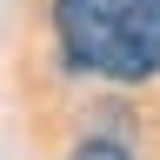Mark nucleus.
Returning <instances> with one entry per match:
<instances>
[{"instance_id": "obj_1", "label": "nucleus", "mask_w": 160, "mask_h": 160, "mask_svg": "<svg viewBox=\"0 0 160 160\" xmlns=\"http://www.w3.org/2000/svg\"><path fill=\"white\" fill-rule=\"evenodd\" d=\"M47 27L73 73L113 87L160 80V0H53Z\"/></svg>"}, {"instance_id": "obj_2", "label": "nucleus", "mask_w": 160, "mask_h": 160, "mask_svg": "<svg viewBox=\"0 0 160 160\" xmlns=\"http://www.w3.org/2000/svg\"><path fill=\"white\" fill-rule=\"evenodd\" d=\"M67 160H133V153L120 147V140H107V133H93V140H80V147H73Z\"/></svg>"}]
</instances>
